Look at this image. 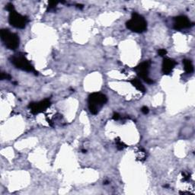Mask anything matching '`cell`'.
<instances>
[{
  "label": "cell",
  "mask_w": 195,
  "mask_h": 195,
  "mask_svg": "<svg viewBox=\"0 0 195 195\" xmlns=\"http://www.w3.org/2000/svg\"><path fill=\"white\" fill-rule=\"evenodd\" d=\"M1 79L4 80V79H11V75H9L6 72H2L1 73Z\"/></svg>",
  "instance_id": "5bb4252c"
},
{
  "label": "cell",
  "mask_w": 195,
  "mask_h": 195,
  "mask_svg": "<svg viewBox=\"0 0 195 195\" xmlns=\"http://www.w3.org/2000/svg\"><path fill=\"white\" fill-rule=\"evenodd\" d=\"M113 119L114 120H118L119 119H120V115L118 113H114V114H113Z\"/></svg>",
  "instance_id": "ac0fdd59"
},
{
  "label": "cell",
  "mask_w": 195,
  "mask_h": 195,
  "mask_svg": "<svg viewBox=\"0 0 195 195\" xmlns=\"http://www.w3.org/2000/svg\"><path fill=\"white\" fill-rule=\"evenodd\" d=\"M58 2H49V3H48V11H52V10H54L56 6V5L58 4Z\"/></svg>",
  "instance_id": "4fadbf2b"
},
{
  "label": "cell",
  "mask_w": 195,
  "mask_h": 195,
  "mask_svg": "<svg viewBox=\"0 0 195 195\" xmlns=\"http://www.w3.org/2000/svg\"><path fill=\"white\" fill-rule=\"evenodd\" d=\"M130 83H131L136 89L139 90L140 91H141V92L144 93L145 91H146V88H145L144 85L142 84L141 82H140L138 79H133L130 80Z\"/></svg>",
  "instance_id": "30bf717a"
},
{
  "label": "cell",
  "mask_w": 195,
  "mask_h": 195,
  "mask_svg": "<svg viewBox=\"0 0 195 195\" xmlns=\"http://www.w3.org/2000/svg\"><path fill=\"white\" fill-rule=\"evenodd\" d=\"M176 65V62L174 59L170 58H165L162 62V72L165 75H169L171 73L173 69Z\"/></svg>",
  "instance_id": "9c48e42d"
},
{
  "label": "cell",
  "mask_w": 195,
  "mask_h": 195,
  "mask_svg": "<svg viewBox=\"0 0 195 195\" xmlns=\"http://www.w3.org/2000/svg\"><path fill=\"white\" fill-rule=\"evenodd\" d=\"M10 60L16 68L27 72H34L35 75H38V72L24 56H13L10 58Z\"/></svg>",
  "instance_id": "277c9868"
},
{
  "label": "cell",
  "mask_w": 195,
  "mask_h": 195,
  "mask_svg": "<svg viewBox=\"0 0 195 195\" xmlns=\"http://www.w3.org/2000/svg\"><path fill=\"white\" fill-rule=\"evenodd\" d=\"M158 54L160 56H165L167 54V51L165 49H159L158 51Z\"/></svg>",
  "instance_id": "2e32d148"
},
{
  "label": "cell",
  "mask_w": 195,
  "mask_h": 195,
  "mask_svg": "<svg viewBox=\"0 0 195 195\" xmlns=\"http://www.w3.org/2000/svg\"><path fill=\"white\" fill-rule=\"evenodd\" d=\"M1 38L5 46L9 50H15L19 46V38L16 34L12 33L8 29H2Z\"/></svg>",
  "instance_id": "3957f363"
},
{
  "label": "cell",
  "mask_w": 195,
  "mask_h": 195,
  "mask_svg": "<svg viewBox=\"0 0 195 195\" xmlns=\"http://www.w3.org/2000/svg\"><path fill=\"white\" fill-rule=\"evenodd\" d=\"M183 63L184 68H185V71L186 73H191L194 71V67H193L192 63L190 59H184Z\"/></svg>",
  "instance_id": "8fae6325"
},
{
  "label": "cell",
  "mask_w": 195,
  "mask_h": 195,
  "mask_svg": "<svg viewBox=\"0 0 195 195\" xmlns=\"http://www.w3.org/2000/svg\"><path fill=\"white\" fill-rule=\"evenodd\" d=\"M149 67H150V62L145 61V62L139 64L136 67H135L134 70L136 71V72L140 78L143 79L146 83L152 84L153 83V81L149 77Z\"/></svg>",
  "instance_id": "8992f818"
},
{
  "label": "cell",
  "mask_w": 195,
  "mask_h": 195,
  "mask_svg": "<svg viewBox=\"0 0 195 195\" xmlns=\"http://www.w3.org/2000/svg\"><path fill=\"white\" fill-rule=\"evenodd\" d=\"M77 8H79V9H83V5H77Z\"/></svg>",
  "instance_id": "d6986e66"
},
{
  "label": "cell",
  "mask_w": 195,
  "mask_h": 195,
  "mask_svg": "<svg viewBox=\"0 0 195 195\" xmlns=\"http://www.w3.org/2000/svg\"><path fill=\"white\" fill-rule=\"evenodd\" d=\"M51 101L49 99H45L43 101H39V102L30 103L29 108L30 109L32 114H38L39 113L45 112L46 109L51 106Z\"/></svg>",
  "instance_id": "52a82bcc"
},
{
  "label": "cell",
  "mask_w": 195,
  "mask_h": 195,
  "mask_svg": "<svg viewBox=\"0 0 195 195\" xmlns=\"http://www.w3.org/2000/svg\"><path fill=\"white\" fill-rule=\"evenodd\" d=\"M115 143H116V146H117V148L118 150H123L124 148L127 147V145H126L124 143H123V142L120 140V137L116 138Z\"/></svg>",
  "instance_id": "7c38bea8"
},
{
  "label": "cell",
  "mask_w": 195,
  "mask_h": 195,
  "mask_svg": "<svg viewBox=\"0 0 195 195\" xmlns=\"http://www.w3.org/2000/svg\"><path fill=\"white\" fill-rule=\"evenodd\" d=\"M82 151H83V153H85V152H87V151L85 150V149H83V150H82Z\"/></svg>",
  "instance_id": "ffe728a7"
},
{
  "label": "cell",
  "mask_w": 195,
  "mask_h": 195,
  "mask_svg": "<svg viewBox=\"0 0 195 195\" xmlns=\"http://www.w3.org/2000/svg\"><path fill=\"white\" fill-rule=\"evenodd\" d=\"M194 23L190 22L188 17L185 15H180L174 18V28L176 30H182L193 26Z\"/></svg>",
  "instance_id": "ba28073f"
},
{
  "label": "cell",
  "mask_w": 195,
  "mask_h": 195,
  "mask_svg": "<svg viewBox=\"0 0 195 195\" xmlns=\"http://www.w3.org/2000/svg\"><path fill=\"white\" fill-rule=\"evenodd\" d=\"M9 23L12 26L16 28H24L28 22V19L26 16H23L18 14L15 10L9 12Z\"/></svg>",
  "instance_id": "5b68a950"
},
{
  "label": "cell",
  "mask_w": 195,
  "mask_h": 195,
  "mask_svg": "<svg viewBox=\"0 0 195 195\" xmlns=\"http://www.w3.org/2000/svg\"><path fill=\"white\" fill-rule=\"evenodd\" d=\"M107 97L104 94L95 92L88 96V108L92 114H97L100 109L107 102Z\"/></svg>",
  "instance_id": "7a4b0ae2"
},
{
  "label": "cell",
  "mask_w": 195,
  "mask_h": 195,
  "mask_svg": "<svg viewBox=\"0 0 195 195\" xmlns=\"http://www.w3.org/2000/svg\"><path fill=\"white\" fill-rule=\"evenodd\" d=\"M6 9L7 11H9V12H12V11L14 10V7L13 6V4H12V3H8L7 5L6 6Z\"/></svg>",
  "instance_id": "9a60e30c"
},
{
  "label": "cell",
  "mask_w": 195,
  "mask_h": 195,
  "mask_svg": "<svg viewBox=\"0 0 195 195\" xmlns=\"http://www.w3.org/2000/svg\"><path fill=\"white\" fill-rule=\"evenodd\" d=\"M126 26L130 30L136 33H142L147 29V22L143 16L133 12L130 20L126 23Z\"/></svg>",
  "instance_id": "6da1fadb"
},
{
  "label": "cell",
  "mask_w": 195,
  "mask_h": 195,
  "mask_svg": "<svg viewBox=\"0 0 195 195\" xmlns=\"http://www.w3.org/2000/svg\"><path fill=\"white\" fill-rule=\"evenodd\" d=\"M141 112H143V114H147L148 113H149V108H148L146 106H143V107L141 108Z\"/></svg>",
  "instance_id": "e0dca14e"
}]
</instances>
